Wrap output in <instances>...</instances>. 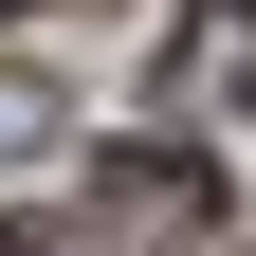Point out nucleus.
Listing matches in <instances>:
<instances>
[{
	"label": "nucleus",
	"mask_w": 256,
	"mask_h": 256,
	"mask_svg": "<svg viewBox=\"0 0 256 256\" xmlns=\"http://www.w3.org/2000/svg\"><path fill=\"white\" fill-rule=\"evenodd\" d=\"M110 220H128V238H202L220 183H202V165H165V146H128V165H110Z\"/></svg>",
	"instance_id": "1"
},
{
	"label": "nucleus",
	"mask_w": 256,
	"mask_h": 256,
	"mask_svg": "<svg viewBox=\"0 0 256 256\" xmlns=\"http://www.w3.org/2000/svg\"><path fill=\"white\" fill-rule=\"evenodd\" d=\"M18 146H55V92L37 74H0V165H18Z\"/></svg>",
	"instance_id": "2"
},
{
	"label": "nucleus",
	"mask_w": 256,
	"mask_h": 256,
	"mask_svg": "<svg viewBox=\"0 0 256 256\" xmlns=\"http://www.w3.org/2000/svg\"><path fill=\"white\" fill-rule=\"evenodd\" d=\"M220 18H256V0H220Z\"/></svg>",
	"instance_id": "3"
},
{
	"label": "nucleus",
	"mask_w": 256,
	"mask_h": 256,
	"mask_svg": "<svg viewBox=\"0 0 256 256\" xmlns=\"http://www.w3.org/2000/svg\"><path fill=\"white\" fill-rule=\"evenodd\" d=\"M0 256H37V238H0Z\"/></svg>",
	"instance_id": "4"
}]
</instances>
